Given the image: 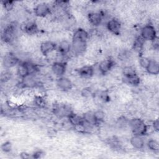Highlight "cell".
I'll use <instances>...</instances> for the list:
<instances>
[{"mask_svg": "<svg viewBox=\"0 0 159 159\" xmlns=\"http://www.w3.org/2000/svg\"><path fill=\"white\" fill-rule=\"evenodd\" d=\"M20 157L21 158H23V159H27V158H32V155H30L29 153H28L27 152H22V153H20Z\"/></svg>", "mask_w": 159, "mask_h": 159, "instance_id": "obj_38", "label": "cell"}, {"mask_svg": "<svg viewBox=\"0 0 159 159\" xmlns=\"http://www.w3.org/2000/svg\"><path fill=\"white\" fill-rule=\"evenodd\" d=\"M129 125L134 135L143 136L147 132V125L145 122L138 117H135L129 121Z\"/></svg>", "mask_w": 159, "mask_h": 159, "instance_id": "obj_1", "label": "cell"}, {"mask_svg": "<svg viewBox=\"0 0 159 159\" xmlns=\"http://www.w3.org/2000/svg\"><path fill=\"white\" fill-rule=\"evenodd\" d=\"M147 72L152 75H157L159 73V63L155 60H150V62L145 68Z\"/></svg>", "mask_w": 159, "mask_h": 159, "instance_id": "obj_19", "label": "cell"}, {"mask_svg": "<svg viewBox=\"0 0 159 159\" xmlns=\"http://www.w3.org/2000/svg\"><path fill=\"white\" fill-rule=\"evenodd\" d=\"M152 42V46L155 50H157L159 47V42H158V38L157 37L153 40L151 41Z\"/></svg>", "mask_w": 159, "mask_h": 159, "instance_id": "obj_35", "label": "cell"}, {"mask_svg": "<svg viewBox=\"0 0 159 159\" xmlns=\"http://www.w3.org/2000/svg\"><path fill=\"white\" fill-rule=\"evenodd\" d=\"M79 76L83 78L88 79L91 78L94 73V69L92 65H84L77 70Z\"/></svg>", "mask_w": 159, "mask_h": 159, "instance_id": "obj_12", "label": "cell"}, {"mask_svg": "<svg viewBox=\"0 0 159 159\" xmlns=\"http://www.w3.org/2000/svg\"><path fill=\"white\" fill-rule=\"evenodd\" d=\"M1 150L4 153H8L12 150V144L10 142L7 141L4 142L1 145Z\"/></svg>", "mask_w": 159, "mask_h": 159, "instance_id": "obj_30", "label": "cell"}, {"mask_svg": "<svg viewBox=\"0 0 159 159\" xmlns=\"http://www.w3.org/2000/svg\"><path fill=\"white\" fill-rule=\"evenodd\" d=\"M114 66V61L112 59L109 58L101 61L98 65V70L102 75L108 73Z\"/></svg>", "mask_w": 159, "mask_h": 159, "instance_id": "obj_9", "label": "cell"}, {"mask_svg": "<svg viewBox=\"0 0 159 159\" xmlns=\"http://www.w3.org/2000/svg\"><path fill=\"white\" fill-rule=\"evenodd\" d=\"M43 154V153L40 151V150H38V151H36L35 152H34L32 155V158H41L42 155Z\"/></svg>", "mask_w": 159, "mask_h": 159, "instance_id": "obj_37", "label": "cell"}, {"mask_svg": "<svg viewBox=\"0 0 159 159\" xmlns=\"http://www.w3.org/2000/svg\"><path fill=\"white\" fill-rule=\"evenodd\" d=\"M57 48V44L52 41L47 40L41 43L40 45V51L43 55H48L54 52Z\"/></svg>", "mask_w": 159, "mask_h": 159, "instance_id": "obj_8", "label": "cell"}, {"mask_svg": "<svg viewBox=\"0 0 159 159\" xmlns=\"http://www.w3.org/2000/svg\"><path fill=\"white\" fill-rule=\"evenodd\" d=\"M25 32L30 35L37 34L39 32V27L37 24L34 21H29L24 25Z\"/></svg>", "mask_w": 159, "mask_h": 159, "instance_id": "obj_18", "label": "cell"}, {"mask_svg": "<svg viewBox=\"0 0 159 159\" xmlns=\"http://www.w3.org/2000/svg\"><path fill=\"white\" fill-rule=\"evenodd\" d=\"M56 85L61 91H68L73 88V83L71 81L65 76L58 78L56 81Z\"/></svg>", "mask_w": 159, "mask_h": 159, "instance_id": "obj_11", "label": "cell"}, {"mask_svg": "<svg viewBox=\"0 0 159 159\" xmlns=\"http://www.w3.org/2000/svg\"><path fill=\"white\" fill-rule=\"evenodd\" d=\"M68 119L70 124L74 127L80 125H82L84 122L83 116H81L78 114L74 113L73 112L68 116Z\"/></svg>", "mask_w": 159, "mask_h": 159, "instance_id": "obj_17", "label": "cell"}, {"mask_svg": "<svg viewBox=\"0 0 159 159\" xmlns=\"http://www.w3.org/2000/svg\"><path fill=\"white\" fill-rule=\"evenodd\" d=\"M17 74L21 78L29 75V72L24 62H19V63L17 65Z\"/></svg>", "mask_w": 159, "mask_h": 159, "instance_id": "obj_22", "label": "cell"}, {"mask_svg": "<svg viewBox=\"0 0 159 159\" xmlns=\"http://www.w3.org/2000/svg\"><path fill=\"white\" fill-rule=\"evenodd\" d=\"M11 74L8 71H6L2 73L1 75V81L2 83V82L6 83L8 81L11 79Z\"/></svg>", "mask_w": 159, "mask_h": 159, "instance_id": "obj_32", "label": "cell"}, {"mask_svg": "<svg viewBox=\"0 0 159 159\" xmlns=\"http://www.w3.org/2000/svg\"><path fill=\"white\" fill-rule=\"evenodd\" d=\"M145 42V41L143 39H142L140 37V36L137 37L134 40V43H133V46H132L133 49L135 51L140 53V52H142L143 50Z\"/></svg>", "mask_w": 159, "mask_h": 159, "instance_id": "obj_23", "label": "cell"}, {"mask_svg": "<svg viewBox=\"0 0 159 159\" xmlns=\"http://www.w3.org/2000/svg\"><path fill=\"white\" fill-rule=\"evenodd\" d=\"M19 63V58L13 53L6 54L2 58V64L6 68H11Z\"/></svg>", "mask_w": 159, "mask_h": 159, "instance_id": "obj_6", "label": "cell"}, {"mask_svg": "<svg viewBox=\"0 0 159 159\" xmlns=\"http://www.w3.org/2000/svg\"><path fill=\"white\" fill-rule=\"evenodd\" d=\"M130 143L133 148L137 150L142 149L145 145V141L140 135H134L130 139Z\"/></svg>", "mask_w": 159, "mask_h": 159, "instance_id": "obj_16", "label": "cell"}, {"mask_svg": "<svg viewBox=\"0 0 159 159\" xmlns=\"http://www.w3.org/2000/svg\"><path fill=\"white\" fill-rule=\"evenodd\" d=\"M137 73L135 68L132 66H126L122 70V75L124 77H127Z\"/></svg>", "mask_w": 159, "mask_h": 159, "instance_id": "obj_27", "label": "cell"}, {"mask_svg": "<svg viewBox=\"0 0 159 159\" xmlns=\"http://www.w3.org/2000/svg\"><path fill=\"white\" fill-rule=\"evenodd\" d=\"M93 116L96 124L103 122L105 118V113L104 112V111L99 109L93 112Z\"/></svg>", "mask_w": 159, "mask_h": 159, "instance_id": "obj_24", "label": "cell"}, {"mask_svg": "<svg viewBox=\"0 0 159 159\" xmlns=\"http://www.w3.org/2000/svg\"><path fill=\"white\" fill-rule=\"evenodd\" d=\"M2 3L4 9H6L7 11H11L13 9L14 6V2L11 1H4L2 2Z\"/></svg>", "mask_w": 159, "mask_h": 159, "instance_id": "obj_31", "label": "cell"}, {"mask_svg": "<svg viewBox=\"0 0 159 159\" xmlns=\"http://www.w3.org/2000/svg\"><path fill=\"white\" fill-rule=\"evenodd\" d=\"M140 37L145 41H152L157 37V31L155 27L150 24H147L140 29Z\"/></svg>", "mask_w": 159, "mask_h": 159, "instance_id": "obj_2", "label": "cell"}, {"mask_svg": "<svg viewBox=\"0 0 159 159\" xmlns=\"http://www.w3.org/2000/svg\"><path fill=\"white\" fill-rule=\"evenodd\" d=\"M125 81L130 85L136 86H138L140 83V78L137 73L127 77H124Z\"/></svg>", "mask_w": 159, "mask_h": 159, "instance_id": "obj_21", "label": "cell"}, {"mask_svg": "<svg viewBox=\"0 0 159 159\" xmlns=\"http://www.w3.org/2000/svg\"><path fill=\"white\" fill-rule=\"evenodd\" d=\"M152 127L155 131L158 132L159 130V120L158 119H155L152 122Z\"/></svg>", "mask_w": 159, "mask_h": 159, "instance_id": "obj_36", "label": "cell"}, {"mask_svg": "<svg viewBox=\"0 0 159 159\" xmlns=\"http://www.w3.org/2000/svg\"><path fill=\"white\" fill-rule=\"evenodd\" d=\"M16 27L12 25H9L4 29L2 35V38L6 43H11L12 42L16 37Z\"/></svg>", "mask_w": 159, "mask_h": 159, "instance_id": "obj_10", "label": "cell"}, {"mask_svg": "<svg viewBox=\"0 0 159 159\" xmlns=\"http://www.w3.org/2000/svg\"><path fill=\"white\" fill-rule=\"evenodd\" d=\"M53 73L57 77L63 76L66 70V65L64 61H55L51 67Z\"/></svg>", "mask_w": 159, "mask_h": 159, "instance_id": "obj_7", "label": "cell"}, {"mask_svg": "<svg viewBox=\"0 0 159 159\" xmlns=\"http://www.w3.org/2000/svg\"><path fill=\"white\" fill-rule=\"evenodd\" d=\"M51 13L50 6L45 2H40L37 4L34 7V14L36 16L41 18L47 17Z\"/></svg>", "mask_w": 159, "mask_h": 159, "instance_id": "obj_5", "label": "cell"}, {"mask_svg": "<svg viewBox=\"0 0 159 159\" xmlns=\"http://www.w3.org/2000/svg\"><path fill=\"white\" fill-rule=\"evenodd\" d=\"M147 145L149 150L153 152H158L159 151V143L155 139H150L147 143Z\"/></svg>", "mask_w": 159, "mask_h": 159, "instance_id": "obj_25", "label": "cell"}, {"mask_svg": "<svg viewBox=\"0 0 159 159\" xmlns=\"http://www.w3.org/2000/svg\"><path fill=\"white\" fill-rule=\"evenodd\" d=\"M130 52L127 50H123L119 53V58L120 60H126L130 57Z\"/></svg>", "mask_w": 159, "mask_h": 159, "instance_id": "obj_33", "label": "cell"}, {"mask_svg": "<svg viewBox=\"0 0 159 159\" xmlns=\"http://www.w3.org/2000/svg\"><path fill=\"white\" fill-rule=\"evenodd\" d=\"M103 16L100 12H91L88 15V19L89 23L93 26H99L102 22Z\"/></svg>", "mask_w": 159, "mask_h": 159, "instance_id": "obj_15", "label": "cell"}, {"mask_svg": "<svg viewBox=\"0 0 159 159\" xmlns=\"http://www.w3.org/2000/svg\"><path fill=\"white\" fill-rule=\"evenodd\" d=\"M21 88H34L37 85V81L35 80L34 75H29L27 76L22 78V81L19 83Z\"/></svg>", "mask_w": 159, "mask_h": 159, "instance_id": "obj_13", "label": "cell"}, {"mask_svg": "<svg viewBox=\"0 0 159 159\" xmlns=\"http://www.w3.org/2000/svg\"><path fill=\"white\" fill-rule=\"evenodd\" d=\"M89 35L88 32L86 30H84V29H82V28H79L74 32L72 37L88 41Z\"/></svg>", "mask_w": 159, "mask_h": 159, "instance_id": "obj_20", "label": "cell"}, {"mask_svg": "<svg viewBox=\"0 0 159 159\" xmlns=\"http://www.w3.org/2000/svg\"><path fill=\"white\" fill-rule=\"evenodd\" d=\"M106 28L112 34L118 35L120 34L122 25L117 19L112 18L107 22Z\"/></svg>", "mask_w": 159, "mask_h": 159, "instance_id": "obj_4", "label": "cell"}, {"mask_svg": "<svg viewBox=\"0 0 159 159\" xmlns=\"http://www.w3.org/2000/svg\"><path fill=\"white\" fill-rule=\"evenodd\" d=\"M34 102L36 106H39V107H44L45 105V99L40 96H36L34 99Z\"/></svg>", "mask_w": 159, "mask_h": 159, "instance_id": "obj_28", "label": "cell"}, {"mask_svg": "<svg viewBox=\"0 0 159 159\" xmlns=\"http://www.w3.org/2000/svg\"><path fill=\"white\" fill-rule=\"evenodd\" d=\"M150 59H149L148 58H147L146 57L142 56L139 58V64L141 67L145 69L147 68V66H148V65L150 62Z\"/></svg>", "mask_w": 159, "mask_h": 159, "instance_id": "obj_29", "label": "cell"}, {"mask_svg": "<svg viewBox=\"0 0 159 159\" xmlns=\"http://www.w3.org/2000/svg\"><path fill=\"white\" fill-rule=\"evenodd\" d=\"M87 48V41L72 37L71 51L75 55H82Z\"/></svg>", "mask_w": 159, "mask_h": 159, "instance_id": "obj_3", "label": "cell"}, {"mask_svg": "<svg viewBox=\"0 0 159 159\" xmlns=\"http://www.w3.org/2000/svg\"><path fill=\"white\" fill-rule=\"evenodd\" d=\"M58 53L64 57L71 51V42L67 40H61L57 46Z\"/></svg>", "mask_w": 159, "mask_h": 159, "instance_id": "obj_14", "label": "cell"}, {"mask_svg": "<svg viewBox=\"0 0 159 159\" xmlns=\"http://www.w3.org/2000/svg\"><path fill=\"white\" fill-rule=\"evenodd\" d=\"M24 63L27 68L29 75H35V74H36L37 72L39 71V68L37 65L34 64V63H32L30 61H25Z\"/></svg>", "mask_w": 159, "mask_h": 159, "instance_id": "obj_26", "label": "cell"}, {"mask_svg": "<svg viewBox=\"0 0 159 159\" xmlns=\"http://www.w3.org/2000/svg\"><path fill=\"white\" fill-rule=\"evenodd\" d=\"M81 95L84 97L88 98L91 95H92V92L91 90L89 88H84L82 91H81Z\"/></svg>", "mask_w": 159, "mask_h": 159, "instance_id": "obj_34", "label": "cell"}]
</instances>
